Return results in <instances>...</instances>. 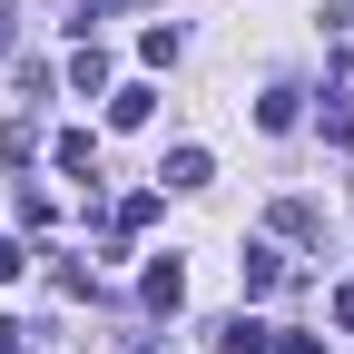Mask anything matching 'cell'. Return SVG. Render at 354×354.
Segmentation results:
<instances>
[{"label": "cell", "instance_id": "6da1fadb", "mask_svg": "<svg viewBox=\"0 0 354 354\" xmlns=\"http://www.w3.org/2000/svg\"><path fill=\"white\" fill-rule=\"evenodd\" d=\"M207 344H216V354H266V344H276V325L236 305V315H216V325H207Z\"/></svg>", "mask_w": 354, "mask_h": 354}, {"label": "cell", "instance_id": "7a4b0ae2", "mask_svg": "<svg viewBox=\"0 0 354 354\" xmlns=\"http://www.w3.org/2000/svg\"><path fill=\"white\" fill-rule=\"evenodd\" d=\"M138 305H148V315H177V305H187V266H177V256H158L148 276H138Z\"/></svg>", "mask_w": 354, "mask_h": 354}, {"label": "cell", "instance_id": "3957f363", "mask_svg": "<svg viewBox=\"0 0 354 354\" xmlns=\"http://www.w3.org/2000/svg\"><path fill=\"white\" fill-rule=\"evenodd\" d=\"M50 167L59 177H99V138H88V128H59V138H50Z\"/></svg>", "mask_w": 354, "mask_h": 354}, {"label": "cell", "instance_id": "277c9868", "mask_svg": "<svg viewBox=\"0 0 354 354\" xmlns=\"http://www.w3.org/2000/svg\"><path fill=\"white\" fill-rule=\"evenodd\" d=\"M69 88H79V99H99V88H109V50H99V39H79V59H69Z\"/></svg>", "mask_w": 354, "mask_h": 354}, {"label": "cell", "instance_id": "5b68a950", "mask_svg": "<svg viewBox=\"0 0 354 354\" xmlns=\"http://www.w3.org/2000/svg\"><path fill=\"white\" fill-rule=\"evenodd\" d=\"M276 276H286V256H276V246H246V256H236V286H246V295H266Z\"/></svg>", "mask_w": 354, "mask_h": 354}, {"label": "cell", "instance_id": "8992f818", "mask_svg": "<svg viewBox=\"0 0 354 354\" xmlns=\"http://www.w3.org/2000/svg\"><path fill=\"white\" fill-rule=\"evenodd\" d=\"M158 177H167V187H207L216 158H207V148H167V167H158Z\"/></svg>", "mask_w": 354, "mask_h": 354}, {"label": "cell", "instance_id": "52a82bcc", "mask_svg": "<svg viewBox=\"0 0 354 354\" xmlns=\"http://www.w3.org/2000/svg\"><path fill=\"white\" fill-rule=\"evenodd\" d=\"M109 118H118V128H148V118H158V88H109Z\"/></svg>", "mask_w": 354, "mask_h": 354}, {"label": "cell", "instance_id": "ba28073f", "mask_svg": "<svg viewBox=\"0 0 354 354\" xmlns=\"http://www.w3.org/2000/svg\"><path fill=\"white\" fill-rule=\"evenodd\" d=\"M0 158L30 167V158H39V128H30V118H0Z\"/></svg>", "mask_w": 354, "mask_h": 354}, {"label": "cell", "instance_id": "9c48e42d", "mask_svg": "<svg viewBox=\"0 0 354 354\" xmlns=\"http://www.w3.org/2000/svg\"><path fill=\"white\" fill-rule=\"evenodd\" d=\"M158 207H167L158 187H138V197H118V236H138V227H158Z\"/></svg>", "mask_w": 354, "mask_h": 354}, {"label": "cell", "instance_id": "30bf717a", "mask_svg": "<svg viewBox=\"0 0 354 354\" xmlns=\"http://www.w3.org/2000/svg\"><path fill=\"white\" fill-rule=\"evenodd\" d=\"M256 128H295V88H266V99H256Z\"/></svg>", "mask_w": 354, "mask_h": 354}, {"label": "cell", "instance_id": "8fae6325", "mask_svg": "<svg viewBox=\"0 0 354 354\" xmlns=\"http://www.w3.org/2000/svg\"><path fill=\"white\" fill-rule=\"evenodd\" d=\"M138 59H148V69H167V59H177V30H167V20H158V30H138Z\"/></svg>", "mask_w": 354, "mask_h": 354}, {"label": "cell", "instance_id": "7c38bea8", "mask_svg": "<svg viewBox=\"0 0 354 354\" xmlns=\"http://www.w3.org/2000/svg\"><path fill=\"white\" fill-rule=\"evenodd\" d=\"M325 138H335V148H354V99H344V88L325 99Z\"/></svg>", "mask_w": 354, "mask_h": 354}, {"label": "cell", "instance_id": "4fadbf2b", "mask_svg": "<svg viewBox=\"0 0 354 354\" xmlns=\"http://www.w3.org/2000/svg\"><path fill=\"white\" fill-rule=\"evenodd\" d=\"M266 354H325V335H286V325H276V344H266Z\"/></svg>", "mask_w": 354, "mask_h": 354}, {"label": "cell", "instance_id": "5bb4252c", "mask_svg": "<svg viewBox=\"0 0 354 354\" xmlns=\"http://www.w3.org/2000/svg\"><path fill=\"white\" fill-rule=\"evenodd\" d=\"M325 315H335V325L354 335V286H335V295H325Z\"/></svg>", "mask_w": 354, "mask_h": 354}, {"label": "cell", "instance_id": "9a60e30c", "mask_svg": "<svg viewBox=\"0 0 354 354\" xmlns=\"http://www.w3.org/2000/svg\"><path fill=\"white\" fill-rule=\"evenodd\" d=\"M20 266H30V256L10 246V227H0V286H10V276H20Z\"/></svg>", "mask_w": 354, "mask_h": 354}, {"label": "cell", "instance_id": "2e32d148", "mask_svg": "<svg viewBox=\"0 0 354 354\" xmlns=\"http://www.w3.org/2000/svg\"><path fill=\"white\" fill-rule=\"evenodd\" d=\"M10 39H20V10H10V0H0V59H10Z\"/></svg>", "mask_w": 354, "mask_h": 354}, {"label": "cell", "instance_id": "e0dca14e", "mask_svg": "<svg viewBox=\"0 0 354 354\" xmlns=\"http://www.w3.org/2000/svg\"><path fill=\"white\" fill-rule=\"evenodd\" d=\"M0 354H30V335H20V325H10V315H0Z\"/></svg>", "mask_w": 354, "mask_h": 354}]
</instances>
